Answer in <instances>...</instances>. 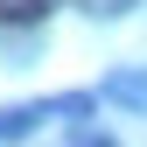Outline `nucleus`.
Wrapping results in <instances>:
<instances>
[{"label": "nucleus", "instance_id": "obj_4", "mask_svg": "<svg viewBox=\"0 0 147 147\" xmlns=\"http://www.w3.org/2000/svg\"><path fill=\"white\" fill-rule=\"evenodd\" d=\"M70 147H119V140L105 133V126H77V133H70Z\"/></svg>", "mask_w": 147, "mask_h": 147}, {"label": "nucleus", "instance_id": "obj_3", "mask_svg": "<svg viewBox=\"0 0 147 147\" xmlns=\"http://www.w3.org/2000/svg\"><path fill=\"white\" fill-rule=\"evenodd\" d=\"M77 7H84V14H98V21H119V14H133L140 0H77Z\"/></svg>", "mask_w": 147, "mask_h": 147}, {"label": "nucleus", "instance_id": "obj_1", "mask_svg": "<svg viewBox=\"0 0 147 147\" xmlns=\"http://www.w3.org/2000/svg\"><path fill=\"white\" fill-rule=\"evenodd\" d=\"M56 14V0H0V21L7 28H42Z\"/></svg>", "mask_w": 147, "mask_h": 147}, {"label": "nucleus", "instance_id": "obj_2", "mask_svg": "<svg viewBox=\"0 0 147 147\" xmlns=\"http://www.w3.org/2000/svg\"><path fill=\"white\" fill-rule=\"evenodd\" d=\"M105 98H119V105H147V84H140V77H112V84H105Z\"/></svg>", "mask_w": 147, "mask_h": 147}]
</instances>
